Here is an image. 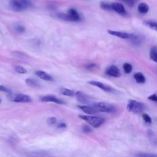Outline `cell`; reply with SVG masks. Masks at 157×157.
<instances>
[{
  "label": "cell",
  "mask_w": 157,
  "mask_h": 157,
  "mask_svg": "<svg viewBox=\"0 0 157 157\" xmlns=\"http://www.w3.org/2000/svg\"><path fill=\"white\" fill-rule=\"evenodd\" d=\"M32 5L30 0H10L9 1L10 7L15 12L24 10Z\"/></svg>",
  "instance_id": "obj_1"
},
{
  "label": "cell",
  "mask_w": 157,
  "mask_h": 157,
  "mask_svg": "<svg viewBox=\"0 0 157 157\" xmlns=\"http://www.w3.org/2000/svg\"><path fill=\"white\" fill-rule=\"evenodd\" d=\"M58 17L63 20L68 21H79L81 20V17L80 14L77 10L74 8L69 9L67 13H58Z\"/></svg>",
  "instance_id": "obj_2"
},
{
  "label": "cell",
  "mask_w": 157,
  "mask_h": 157,
  "mask_svg": "<svg viewBox=\"0 0 157 157\" xmlns=\"http://www.w3.org/2000/svg\"><path fill=\"white\" fill-rule=\"evenodd\" d=\"M78 117L85 121H86L88 124L93 128H98L105 121L104 118L98 117L91 116V115H79Z\"/></svg>",
  "instance_id": "obj_3"
},
{
  "label": "cell",
  "mask_w": 157,
  "mask_h": 157,
  "mask_svg": "<svg viewBox=\"0 0 157 157\" xmlns=\"http://www.w3.org/2000/svg\"><path fill=\"white\" fill-rule=\"evenodd\" d=\"M145 108L144 104L138 102L135 100H129L127 109L129 112L134 113H139L142 112Z\"/></svg>",
  "instance_id": "obj_4"
},
{
  "label": "cell",
  "mask_w": 157,
  "mask_h": 157,
  "mask_svg": "<svg viewBox=\"0 0 157 157\" xmlns=\"http://www.w3.org/2000/svg\"><path fill=\"white\" fill-rule=\"evenodd\" d=\"M98 112H107V113H113L116 111V108L114 105L111 104L104 102H99L93 104V106Z\"/></svg>",
  "instance_id": "obj_5"
},
{
  "label": "cell",
  "mask_w": 157,
  "mask_h": 157,
  "mask_svg": "<svg viewBox=\"0 0 157 157\" xmlns=\"http://www.w3.org/2000/svg\"><path fill=\"white\" fill-rule=\"evenodd\" d=\"M89 84H91L93 86H95L96 87L99 88L100 89L102 90L103 91H105V92H108V93H113L114 92L115 90H114V88H113L112 87H111L109 85H105L102 82H98V81H95V80H92V81H90L88 82Z\"/></svg>",
  "instance_id": "obj_6"
},
{
  "label": "cell",
  "mask_w": 157,
  "mask_h": 157,
  "mask_svg": "<svg viewBox=\"0 0 157 157\" xmlns=\"http://www.w3.org/2000/svg\"><path fill=\"white\" fill-rule=\"evenodd\" d=\"M12 101L15 102H23V103H27V102H32L31 98L26 94H17L14 97L12 98Z\"/></svg>",
  "instance_id": "obj_7"
},
{
  "label": "cell",
  "mask_w": 157,
  "mask_h": 157,
  "mask_svg": "<svg viewBox=\"0 0 157 157\" xmlns=\"http://www.w3.org/2000/svg\"><path fill=\"white\" fill-rule=\"evenodd\" d=\"M40 100L42 102H54V103L58 104H65V102L63 101H62L61 99L58 98L57 97H56L54 95H51V94L45 95V96L42 97Z\"/></svg>",
  "instance_id": "obj_8"
},
{
  "label": "cell",
  "mask_w": 157,
  "mask_h": 157,
  "mask_svg": "<svg viewBox=\"0 0 157 157\" xmlns=\"http://www.w3.org/2000/svg\"><path fill=\"white\" fill-rule=\"evenodd\" d=\"M105 74L113 77H120L121 75L120 69L115 65H112L107 67L105 70Z\"/></svg>",
  "instance_id": "obj_9"
},
{
  "label": "cell",
  "mask_w": 157,
  "mask_h": 157,
  "mask_svg": "<svg viewBox=\"0 0 157 157\" xmlns=\"http://www.w3.org/2000/svg\"><path fill=\"white\" fill-rule=\"evenodd\" d=\"M111 7L112 10H114L117 13L120 14L121 15L125 16L127 15V12L124 7L123 5L119 2H113L111 4Z\"/></svg>",
  "instance_id": "obj_10"
},
{
  "label": "cell",
  "mask_w": 157,
  "mask_h": 157,
  "mask_svg": "<svg viewBox=\"0 0 157 157\" xmlns=\"http://www.w3.org/2000/svg\"><path fill=\"white\" fill-rule=\"evenodd\" d=\"M128 39H129L131 42L136 45H140L143 41L142 37L139 34H129Z\"/></svg>",
  "instance_id": "obj_11"
},
{
  "label": "cell",
  "mask_w": 157,
  "mask_h": 157,
  "mask_svg": "<svg viewBox=\"0 0 157 157\" xmlns=\"http://www.w3.org/2000/svg\"><path fill=\"white\" fill-rule=\"evenodd\" d=\"M75 96L78 101L82 103L87 104L89 102V98L87 95L84 94L80 91H78L75 93Z\"/></svg>",
  "instance_id": "obj_12"
},
{
  "label": "cell",
  "mask_w": 157,
  "mask_h": 157,
  "mask_svg": "<svg viewBox=\"0 0 157 157\" xmlns=\"http://www.w3.org/2000/svg\"><path fill=\"white\" fill-rule=\"evenodd\" d=\"M107 32H108L109 34H110L112 36H117V37H118L119 38H121V39H129V34L124 33V32L113 31V30H110V29L107 30Z\"/></svg>",
  "instance_id": "obj_13"
},
{
  "label": "cell",
  "mask_w": 157,
  "mask_h": 157,
  "mask_svg": "<svg viewBox=\"0 0 157 157\" xmlns=\"http://www.w3.org/2000/svg\"><path fill=\"white\" fill-rule=\"evenodd\" d=\"M36 75L37 76H38L39 78H40L41 79L45 80V81H52L53 80V78H52V77L51 75H50L48 74H47V72L43 71H37L35 72Z\"/></svg>",
  "instance_id": "obj_14"
},
{
  "label": "cell",
  "mask_w": 157,
  "mask_h": 157,
  "mask_svg": "<svg viewBox=\"0 0 157 157\" xmlns=\"http://www.w3.org/2000/svg\"><path fill=\"white\" fill-rule=\"evenodd\" d=\"M83 112L89 115H94L98 113V111L93 107L88 105H78V106Z\"/></svg>",
  "instance_id": "obj_15"
},
{
  "label": "cell",
  "mask_w": 157,
  "mask_h": 157,
  "mask_svg": "<svg viewBox=\"0 0 157 157\" xmlns=\"http://www.w3.org/2000/svg\"><path fill=\"white\" fill-rule=\"evenodd\" d=\"M138 11L140 13H147L148 12L149 10V7L145 3V2H141L138 5Z\"/></svg>",
  "instance_id": "obj_16"
},
{
  "label": "cell",
  "mask_w": 157,
  "mask_h": 157,
  "mask_svg": "<svg viewBox=\"0 0 157 157\" xmlns=\"http://www.w3.org/2000/svg\"><path fill=\"white\" fill-rule=\"evenodd\" d=\"M26 83L31 86V87H33V88H38L40 86V83L38 82V80H35L34 78H27L25 80Z\"/></svg>",
  "instance_id": "obj_17"
},
{
  "label": "cell",
  "mask_w": 157,
  "mask_h": 157,
  "mask_svg": "<svg viewBox=\"0 0 157 157\" xmlns=\"http://www.w3.org/2000/svg\"><path fill=\"white\" fill-rule=\"evenodd\" d=\"M134 78L138 83H144L145 82V77L141 72H137L134 74Z\"/></svg>",
  "instance_id": "obj_18"
},
{
  "label": "cell",
  "mask_w": 157,
  "mask_h": 157,
  "mask_svg": "<svg viewBox=\"0 0 157 157\" xmlns=\"http://www.w3.org/2000/svg\"><path fill=\"white\" fill-rule=\"evenodd\" d=\"M143 23L144 25L148 27L149 28L157 31V22L151 21V20H145V21H144Z\"/></svg>",
  "instance_id": "obj_19"
},
{
  "label": "cell",
  "mask_w": 157,
  "mask_h": 157,
  "mask_svg": "<svg viewBox=\"0 0 157 157\" xmlns=\"http://www.w3.org/2000/svg\"><path fill=\"white\" fill-rule=\"evenodd\" d=\"M59 92L61 94L67 96H74V94H75L74 91L66 88H61L59 90Z\"/></svg>",
  "instance_id": "obj_20"
},
{
  "label": "cell",
  "mask_w": 157,
  "mask_h": 157,
  "mask_svg": "<svg viewBox=\"0 0 157 157\" xmlns=\"http://www.w3.org/2000/svg\"><path fill=\"white\" fill-rule=\"evenodd\" d=\"M150 58L157 63V48L156 47H153L151 48L150 52Z\"/></svg>",
  "instance_id": "obj_21"
},
{
  "label": "cell",
  "mask_w": 157,
  "mask_h": 157,
  "mask_svg": "<svg viewBox=\"0 0 157 157\" xmlns=\"http://www.w3.org/2000/svg\"><path fill=\"white\" fill-rule=\"evenodd\" d=\"M123 70H124V71L126 74L131 73L132 70V65L131 64L128 63H124V64L123 66Z\"/></svg>",
  "instance_id": "obj_22"
},
{
  "label": "cell",
  "mask_w": 157,
  "mask_h": 157,
  "mask_svg": "<svg viewBox=\"0 0 157 157\" xmlns=\"http://www.w3.org/2000/svg\"><path fill=\"white\" fill-rule=\"evenodd\" d=\"M137 157H157V155L149 153H138L136 154Z\"/></svg>",
  "instance_id": "obj_23"
},
{
  "label": "cell",
  "mask_w": 157,
  "mask_h": 157,
  "mask_svg": "<svg viewBox=\"0 0 157 157\" xmlns=\"http://www.w3.org/2000/svg\"><path fill=\"white\" fill-rule=\"evenodd\" d=\"M14 69L18 74H26V73H27V70L25 68H24L23 67L21 66H15L14 67Z\"/></svg>",
  "instance_id": "obj_24"
},
{
  "label": "cell",
  "mask_w": 157,
  "mask_h": 157,
  "mask_svg": "<svg viewBox=\"0 0 157 157\" xmlns=\"http://www.w3.org/2000/svg\"><path fill=\"white\" fill-rule=\"evenodd\" d=\"M100 7L105 10H111L112 7H111V4H109L107 2H101L100 4Z\"/></svg>",
  "instance_id": "obj_25"
},
{
  "label": "cell",
  "mask_w": 157,
  "mask_h": 157,
  "mask_svg": "<svg viewBox=\"0 0 157 157\" xmlns=\"http://www.w3.org/2000/svg\"><path fill=\"white\" fill-rule=\"evenodd\" d=\"M142 118H143V119H144V120L145 121V123H149V124L151 123V121H152L151 118L148 115H147L146 113H144V114L142 115Z\"/></svg>",
  "instance_id": "obj_26"
},
{
  "label": "cell",
  "mask_w": 157,
  "mask_h": 157,
  "mask_svg": "<svg viewBox=\"0 0 157 157\" xmlns=\"http://www.w3.org/2000/svg\"><path fill=\"white\" fill-rule=\"evenodd\" d=\"M15 29L17 32L19 33H24L25 31V28L21 25H17L15 27Z\"/></svg>",
  "instance_id": "obj_27"
},
{
  "label": "cell",
  "mask_w": 157,
  "mask_h": 157,
  "mask_svg": "<svg viewBox=\"0 0 157 157\" xmlns=\"http://www.w3.org/2000/svg\"><path fill=\"white\" fill-rule=\"evenodd\" d=\"M126 4H127L129 6H133L139 0H122Z\"/></svg>",
  "instance_id": "obj_28"
},
{
  "label": "cell",
  "mask_w": 157,
  "mask_h": 157,
  "mask_svg": "<svg viewBox=\"0 0 157 157\" xmlns=\"http://www.w3.org/2000/svg\"><path fill=\"white\" fill-rule=\"evenodd\" d=\"M56 122V119L55 117H50L48 118L47 120V123L49 124V125H53Z\"/></svg>",
  "instance_id": "obj_29"
},
{
  "label": "cell",
  "mask_w": 157,
  "mask_h": 157,
  "mask_svg": "<svg viewBox=\"0 0 157 157\" xmlns=\"http://www.w3.org/2000/svg\"><path fill=\"white\" fill-rule=\"evenodd\" d=\"M148 99L155 102H157V95L156 94H153L148 97Z\"/></svg>",
  "instance_id": "obj_30"
},
{
  "label": "cell",
  "mask_w": 157,
  "mask_h": 157,
  "mask_svg": "<svg viewBox=\"0 0 157 157\" xmlns=\"http://www.w3.org/2000/svg\"><path fill=\"white\" fill-rule=\"evenodd\" d=\"M0 91L9 93V92H10V90L7 88H6V86H4L2 85H0Z\"/></svg>",
  "instance_id": "obj_31"
},
{
  "label": "cell",
  "mask_w": 157,
  "mask_h": 157,
  "mask_svg": "<svg viewBox=\"0 0 157 157\" xmlns=\"http://www.w3.org/2000/svg\"><path fill=\"white\" fill-rule=\"evenodd\" d=\"M96 64H94V63H90V64H87L85 67H86L87 69H92L96 67Z\"/></svg>",
  "instance_id": "obj_32"
},
{
  "label": "cell",
  "mask_w": 157,
  "mask_h": 157,
  "mask_svg": "<svg viewBox=\"0 0 157 157\" xmlns=\"http://www.w3.org/2000/svg\"><path fill=\"white\" fill-rule=\"evenodd\" d=\"M83 131L84 132H91V131H92V129H91V128H90L89 126H84L83 127Z\"/></svg>",
  "instance_id": "obj_33"
},
{
  "label": "cell",
  "mask_w": 157,
  "mask_h": 157,
  "mask_svg": "<svg viewBox=\"0 0 157 157\" xmlns=\"http://www.w3.org/2000/svg\"><path fill=\"white\" fill-rule=\"evenodd\" d=\"M66 126H67V125L65 123H59L58 124V128H66Z\"/></svg>",
  "instance_id": "obj_34"
},
{
  "label": "cell",
  "mask_w": 157,
  "mask_h": 157,
  "mask_svg": "<svg viewBox=\"0 0 157 157\" xmlns=\"http://www.w3.org/2000/svg\"><path fill=\"white\" fill-rule=\"evenodd\" d=\"M1 99H0V103H1Z\"/></svg>",
  "instance_id": "obj_35"
}]
</instances>
